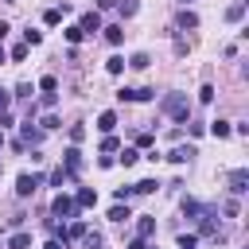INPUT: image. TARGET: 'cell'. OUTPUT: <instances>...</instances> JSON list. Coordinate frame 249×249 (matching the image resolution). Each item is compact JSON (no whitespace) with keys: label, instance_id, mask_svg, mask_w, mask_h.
<instances>
[{"label":"cell","instance_id":"cell-1","mask_svg":"<svg viewBox=\"0 0 249 249\" xmlns=\"http://www.w3.org/2000/svg\"><path fill=\"white\" fill-rule=\"evenodd\" d=\"M160 109L171 117V121H191V101H187V93H167L163 101H160Z\"/></svg>","mask_w":249,"mask_h":249},{"label":"cell","instance_id":"cell-2","mask_svg":"<svg viewBox=\"0 0 249 249\" xmlns=\"http://www.w3.org/2000/svg\"><path fill=\"white\" fill-rule=\"evenodd\" d=\"M51 214H54V218H70V222H74V218H78V206H74V198H70V195H62V191H58V195H54V202H51Z\"/></svg>","mask_w":249,"mask_h":249},{"label":"cell","instance_id":"cell-3","mask_svg":"<svg viewBox=\"0 0 249 249\" xmlns=\"http://www.w3.org/2000/svg\"><path fill=\"white\" fill-rule=\"evenodd\" d=\"M39 187H43V175H35V171H23V175L16 179V195H19V198H27V195H35Z\"/></svg>","mask_w":249,"mask_h":249},{"label":"cell","instance_id":"cell-4","mask_svg":"<svg viewBox=\"0 0 249 249\" xmlns=\"http://www.w3.org/2000/svg\"><path fill=\"white\" fill-rule=\"evenodd\" d=\"M62 171H70V175L82 171V152H78V144H70V148L62 152Z\"/></svg>","mask_w":249,"mask_h":249},{"label":"cell","instance_id":"cell-5","mask_svg":"<svg viewBox=\"0 0 249 249\" xmlns=\"http://www.w3.org/2000/svg\"><path fill=\"white\" fill-rule=\"evenodd\" d=\"M195 156H198V152H195L191 144H175V148H171V152H167L163 160H171V163H191Z\"/></svg>","mask_w":249,"mask_h":249},{"label":"cell","instance_id":"cell-6","mask_svg":"<svg viewBox=\"0 0 249 249\" xmlns=\"http://www.w3.org/2000/svg\"><path fill=\"white\" fill-rule=\"evenodd\" d=\"M230 191H233L237 198H241V195L249 191V171H245V167H237V171H230Z\"/></svg>","mask_w":249,"mask_h":249},{"label":"cell","instance_id":"cell-7","mask_svg":"<svg viewBox=\"0 0 249 249\" xmlns=\"http://www.w3.org/2000/svg\"><path fill=\"white\" fill-rule=\"evenodd\" d=\"M78 27H82V35H93V31H101V12H86V16L78 19Z\"/></svg>","mask_w":249,"mask_h":249},{"label":"cell","instance_id":"cell-8","mask_svg":"<svg viewBox=\"0 0 249 249\" xmlns=\"http://www.w3.org/2000/svg\"><path fill=\"white\" fill-rule=\"evenodd\" d=\"M93 128H97V132H101V136H109V132H113V128H117V113H113V109H105V113H101V117H97V124H93Z\"/></svg>","mask_w":249,"mask_h":249},{"label":"cell","instance_id":"cell-9","mask_svg":"<svg viewBox=\"0 0 249 249\" xmlns=\"http://www.w3.org/2000/svg\"><path fill=\"white\" fill-rule=\"evenodd\" d=\"M74 206H78V210H89V206H97V191H89V187H82V191L74 195Z\"/></svg>","mask_w":249,"mask_h":249},{"label":"cell","instance_id":"cell-10","mask_svg":"<svg viewBox=\"0 0 249 249\" xmlns=\"http://www.w3.org/2000/svg\"><path fill=\"white\" fill-rule=\"evenodd\" d=\"M241 19H245V0H233L226 8V23H241Z\"/></svg>","mask_w":249,"mask_h":249},{"label":"cell","instance_id":"cell-11","mask_svg":"<svg viewBox=\"0 0 249 249\" xmlns=\"http://www.w3.org/2000/svg\"><path fill=\"white\" fill-rule=\"evenodd\" d=\"M175 27H179V31H195V27H198V16L183 8V12H179V19H175Z\"/></svg>","mask_w":249,"mask_h":249},{"label":"cell","instance_id":"cell-12","mask_svg":"<svg viewBox=\"0 0 249 249\" xmlns=\"http://www.w3.org/2000/svg\"><path fill=\"white\" fill-rule=\"evenodd\" d=\"M101 31H105V43H109V47H121V43H124V27H121V23L101 27Z\"/></svg>","mask_w":249,"mask_h":249},{"label":"cell","instance_id":"cell-13","mask_svg":"<svg viewBox=\"0 0 249 249\" xmlns=\"http://www.w3.org/2000/svg\"><path fill=\"white\" fill-rule=\"evenodd\" d=\"M152 233H156V218H148V214H144V218L136 222V237H140V241H148Z\"/></svg>","mask_w":249,"mask_h":249},{"label":"cell","instance_id":"cell-14","mask_svg":"<svg viewBox=\"0 0 249 249\" xmlns=\"http://www.w3.org/2000/svg\"><path fill=\"white\" fill-rule=\"evenodd\" d=\"M31 124H35V121L27 117V121H23V144H39V140H43V128H31Z\"/></svg>","mask_w":249,"mask_h":249},{"label":"cell","instance_id":"cell-15","mask_svg":"<svg viewBox=\"0 0 249 249\" xmlns=\"http://www.w3.org/2000/svg\"><path fill=\"white\" fill-rule=\"evenodd\" d=\"M183 214H187V218H195V222H198V218H202V214H206V206H202V202H195V198H183Z\"/></svg>","mask_w":249,"mask_h":249},{"label":"cell","instance_id":"cell-16","mask_svg":"<svg viewBox=\"0 0 249 249\" xmlns=\"http://www.w3.org/2000/svg\"><path fill=\"white\" fill-rule=\"evenodd\" d=\"M86 230H89V226H86L82 218H74V222L66 226V241H82V233H86Z\"/></svg>","mask_w":249,"mask_h":249},{"label":"cell","instance_id":"cell-17","mask_svg":"<svg viewBox=\"0 0 249 249\" xmlns=\"http://www.w3.org/2000/svg\"><path fill=\"white\" fill-rule=\"evenodd\" d=\"M132 218V210H128V202H117L113 210H109V222H128Z\"/></svg>","mask_w":249,"mask_h":249},{"label":"cell","instance_id":"cell-18","mask_svg":"<svg viewBox=\"0 0 249 249\" xmlns=\"http://www.w3.org/2000/svg\"><path fill=\"white\" fill-rule=\"evenodd\" d=\"M8 249H31V233H23V230L12 233V237H8Z\"/></svg>","mask_w":249,"mask_h":249},{"label":"cell","instance_id":"cell-19","mask_svg":"<svg viewBox=\"0 0 249 249\" xmlns=\"http://www.w3.org/2000/svg\"><path fill=\"white\" fill-rule=\"evenodd\" d=\"M210 132H214L218 140H226V136L233 132V124H230V121H210Z\"/></svg>","mask_w":249,"mask_h":249},{"label":"cell","instance_id":"cell-20","mask_svg":"<svg viewBox=\"0 0 249 249\" xmlns=\"http://www.w3.org/2000/svg\"><path fill=\"white\" fill-rule=\"evenodd\" d=\"M43 23H47V27H58V23H62V8H47V12H43Z\"/></svg>","mask_w":249,"mask_h":249},{"label":"cell","instance_id":"cell-21","mask_svg":"<svg viewBox=\"0 0 249 249\" xmlns=\"http://www.w3.org/2000/svg\"><path fill=\"white\" fill-rule=\"evenodd\" d=\"M128 66H132V70H148V66H152V58H148L144 51H136V54L128 58Z\"/></svg>","mask_w":249,"mask_h":249},{"label":"cell","instance_id":"cell-22","mask_svg":"<svg viewBox=\"0 0 249 249\" xmlns=\"http://www.w3.org/2000/svg\"><path fill=\"white\" fill-rule=\"evenodd\" d=\"M113 152H121V140H117V136L109 132V136L101 140V156H113Z\"/></svg>","mask_w":249,"mask_h":249},{"label":"cell","instance_id":"cell-23","mask_svg":"<svg viewBox=\"0 0 249 249\" xmlns=\"http://www.w3.org/2000/svg\"><path fill=\"white\" fill-rule=\"evenodd\" d=\"M136 160H140V152H136V148H121V156H117V163H124V167H132Z\"/></svg>","mask_w":249,"mask_h":249},{"label":"cell","instance_id":"cell-24","mask_svg":"<svg viewBox=\"0 0 249 249\" xmlns=\"http://www.w3.org/2000/svg\"><path fill=\"white\" fill-rule=\"evenodd\" d=\"M156 187H160L156 179H140V183H132V195H152Z\"/></svg>","mask_w":249,"mask_h":249},{"label":"cell","instance_id":"cell-25","mask_svg":"<svg viewBox=\"0 0 249 249\" xmlns=\"http://www.w3.org/2000/svg\"><path fill=\"white\" fill-rule=\"evenodd\" d=\"M82 249H101V233L86 230V233H82Z\"/></svg>","mask_w":249,"mask_h":249},{"label":"cell","instance_id":"cell-26","mask_svg":"<svg viewBox=\"0 0 249 249\" xmlns=\"http://www.w3.org/2000/svg\"><path fill=\"white\" fill-rule=\"evenodd\" d=\"M27 51H31L27 43H16V47L8 51V58H12V62H23V58H27Z\"/></svg>","mask_w":249,"mask_h":249},{"label":"cell","instance_id":"cell-27","mask_svg":"<svg viewBox=\"0 0 249 249\" xmlns=\"http://www.w3.org/2000/svg\"><path fill=\"white\" fill-rule=\"evenodd\" d=\"M23 43H27V47H39V43H43V31L27 27V31H23Z\"/></svg>","mask_w":249,"mask_h":249},{"label":"cell","instance_id":"cell-28","mask_svg":"<svg viewBox=\"0 0 249 249\" xmlns=\"http://www.w3.org/2000/svg\"><path fill=\"white\" fill-rule=\"evenodd\" d=\"M82 39H86V35H82V27H78V23H74V27H66V43H70V47H78Z\"/></svg>","mask_w":249,"mask_h":249},{"label":"cell","instance_id":"cell-29","mask_svg":"<svg viewBox=\"0 0 249 249\" xmlns=\"http://www.w3.org/2000/svg\"><path fill=\"white\" fill-rule=\"evenodd\" d=\"M39 89H43V93H54V89H58V78L43 74V78H39Z\"/></svg>","mask_w":249,"mask_h":249},{"label":"cell","instance_id":"cell-30","mask_svg":"<svg viewBox=\"0 0 249 249\" xmlns=\"http://www.w3.org/2000/svg\"><path fill=\"white\" fill-rule=\"evenodd\" d=\"M117 8H121V16L128 19V16H136V0H117Z\"/></svg>","mask_w":249,"mask_h":249},{"label":"cell","instance_id":"cell-31","mask_svg":"<svg viewBox=\"0 0 249 249\" xmlns=\"http://www.w3.org/2000/svg\"><path fill=\"white\" fill-rule=\"evenodd\" d=\"M105 70H109V74H121V70H124V58H121V54H113V58L105 62Z\"/></svg>","mask_w":249,"mask_h":249},{"label":"cell","instance_id":"cell-32","mask_svg":"<svg viewBox=\"0 0 249 249\" xmlns=\"http://www.w3.org/2000/svg\"><path fill=\"white\" fill-rule=\"evenodd\" d=\"M156 97V89H148V86H140V89H132V101H152Z\"/></svg>","mask_w":249,"mask_h":249},{"label":"cell","instance_id":"cell-33","mask_svg":"<svg viewBox=\"0 0 249 249\" xmlns=\"http://www.w3.org/2000/svg\"><path fill=\"white\" fill-rule=\"evenodd\" d=\"M179 249H198V233H183L179 237Z\"/></svg>","mask_w":249,"mask_h":249},{"label":"cell","instance_id":"cell-34","mask_svg":"<svg viewBox=\"0 0 249 249\" xmlns=\"http://www.w3.org/2000/svg\"><path fill=\"white\" fill-rule=\"evenodd\" d=\"M58 124H62V121H58V117H54V113H47V117H43V124H39V128H43V132H51V128H58Z\"/></svg>","mask_w":249,"mask_h":249},{"label":"cell","instance_id":"cell-35","mask_svg":"<svg viewBox=\"0 0 249 249\" xmlns=\"http://www.w3.org/2000/svg\"><path fill=\"white\" fill-rule=\"evenodd\" d=\"M70 179H74V175H70V171H62V167L51 175V183H54V187H62V183H70Z\"/></svg>","mask_w":249,"mask_h":249},{"label":"cell","instance_id":"cell-36","mask_svg":"<svg viewBox=\"0 0 249 249\" xmlns=\"http://www.w3.org/2000/svg\"><path fill=\"white\" fill-rule=\"evenodd\" d=\"M82 136H86V124H70V140H74V144H78V140H82Z\"/></svg>","mask_w":249,"mask_h":249},{"label":"cell","instance_id":"cell-37","mask_svg":"<svg viewBox=\"0 0 249 249\" xmlns=\"http://www.w3.org/2000/svg\"><path fill=\"white\" fill-rule=\"evenodd\" d=\"M152 140H156L152 132H140V136H136V148H152Z\"/></svg>","mask_w":249,"mask_h":249},{"label":"cell","instance_id":"cell-38","mask_svg":"<svg viewBox=\"0 0 249 249\" xmlns=\"http://www.w3.org/2000/svg\"><path fill=\"white\" fill-rule=\"evenodd\" d=\"M198 101H214V86H202L198 89Z\"/></svg>","mask_w":249,"mask_h":249},{"label":"cell","instance_id":"cell-39","mask_svg":"<svg viewBox=\"0 0 249 249\" xmlns=\"http://www.w3.org/2000/svg\"><path fill=\"white\" fill-rule=\"evenodd\" d=\"M8 105H12V93H4V89H0V113H8Z\"/></svg>","mask_w":249,"mask_h":249},{"label":"cell","instance_id":"cell-40","mask_svg":"<svg viewBox=\"0 0 249 249\" xmlns=\"http://www.w3.org/2000/svg\"><path fill=\"white\" fill-rule=\"evenodd\" d=\"M124 249H148V245H144V241H140V237H132V241H128V245H124Z\"/></svg>","mask_w":249,"mask_h":249},{"label":"cell","instance_id":"cell-41","mask_svg":"<svg viewBox=\"0 0 249 249\" xmlns=\"http://www.w3.org/2000/svg\"><path fill=\"white\" fill-rule=\"evenodd\" d=\"M8 31H12V27H8V23H4V19H0V43H4V39H8Z\"/></svg>","mask_w":249,"mask_h":249},{"label":"cell","instance_id":"cell-42","mask_svg":"<svg viewBox=\"0 0 249 249\" xmlns=\"http://www.w3.org/2000/svg\"><path fill=\"white\" fill-rule=\"evenodd\" d=\"M97 8H117V0H97Z\"/></svg>","mask_w":249,"mask_h":249},{"label":"cell","instance_id":"cell-43","mask_svg":"<svg viewBox=\"0 0 249 249\" xmlns=\"http://www.w3.org/2000/svg\"><path fill=\"white\" fill-rule=\"evenodd\" d=\"M43 249H62V241H47V245H43Z\"/></svg>","mask_w":249,"mask_h":249},{"label":"cell","instance_id":"cell-44","mask_svg":"<svg viewBox=\"0 0 249 249\" xmlns=\"http://www.w3.org/2000/svg\"><path fill=\"white\" fill-rule=\"evenodd\" d=\"M4 58H8V51H4V43H0V66H4Z\"/></svg>","mask_w":249,"mask_h":249},{"label":"cell","instance_id":"cell-45","mask_svg":"<svg viewBox=\"0 0 249 249\" xmlns=\"http://www.w3.org/2000/svg\"><path fill=\"white\" fill-rule=\"evenodd\" d=\"M0 148H4V128H0Z\"/></svg>","mask_w":249,"mask_h":249},{"label":"cell","instance_id":"cell-46","mask_svg":"<svg viewBox=\"0 0 249 249\" xmlns=\"http://www.w3.org/2000/svg\"><path fill=\"white\" fill-rule=\"evenodd\" d=\"M179 4H183V8H187V4H191V0H179Z\"/></svg>","mask_w":249,"mask_h":249},{"label":"cell","instance_id":"cell-47","mask_svg":"<svg viewBox=\"0 0 249 249\" xmlns=\"http://www.w3.org/2000/svg\"><path fill=\"white\" fill-rule=\"evenodd\" d=\"M0 171H4V160H0Z\"/></svg>","mask_w":249,"mask_h":249},{"label":"cell","instance_id":"cell-48","mask_svg":"<svg viewBox=\"0 0 249 249\" xmlns=\"http://www.w3.org/2000/svg\"><path fill=\"white\" fill-rule=\"evenodd\" d=\"M152 249H156V245H152Z\"/></svg>","mask_w":249,"mask_h":249}]
</instances>
